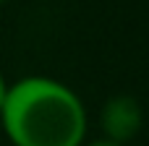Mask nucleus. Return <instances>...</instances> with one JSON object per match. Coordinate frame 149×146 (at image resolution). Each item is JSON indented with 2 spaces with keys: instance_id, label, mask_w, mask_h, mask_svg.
<instances>
[{
  "instance_id": "obj_2",
  "label": "nucleus",
  "mask_w": 149,
  "mask_h": 146,
  "mask_svg": "<svg viewBox=\"0 0 149 146\" xmlns=\"http://www.w3.org/2000/svg\"><path fill=\"white\" fill-rule=\"evenodd\" d=\"M97 125L100 136L128 146L144 128V107L134 94H113L102 102Z\"/></svg>"
},
{
  "instance_id": "obj_4",
  "label": "nucleus",
  "mask_w": 149,
  "mask_h": 146,
  "mask_svg": "<svg viewBox=\"0 0 149 146\" xmlns=\"http://www.w3.org/2000/svg\"><path fill=\"white\" fill-rule=\"evenodd\" d=\"M8 86H10V81L3 76V71H0V110H3V102H5V97H8Z\"/></svg>"
},
{
  "instance_id": "obj_5",
  "label": "nucleus",
  "mask_w": 149,
  "mask_h": 146,
  "mask_svg": "<svg viewBox=\"0 0 149 146\" xmlns=\"http://www.w3.org/2000/svg\"><path fill=\"white\" fill-rule=\"evenodd\" d=\"M8 3H13V0H0V5H8Z\"/></svg>"
},
{
  "instance_id": "obj_1",
  "label": "nucleus",
  "mask_w": 149,
  "mask_h": 146,
  "mask_svg": "<svg viewBox=\"0 0 149 146\" xmlns=\"http://www.w3.org/2000/svg\"><path fill=\"white\" fill-rule=\"evenodd\" d=\"M0 131L10 146H81L89 136V112L73 86L31 73L10 81Z\"/></svg>"
},
{
  "instance_id": "obj_3",
  "label": "nucleus",
  "mask_w": 149,
  "mask_h": 146,
  "mask_svg": "<svg viewBox=\"0 0 149 146\" xmlns=\"http://www.w3.org/2000/svg\"><path fill=\"white\" fill-rule=\"evenodd\" d=\"M81 146H123V144H118V141H110V138L100 136V138H86Z\"/></svg>"
}]
</instances>
